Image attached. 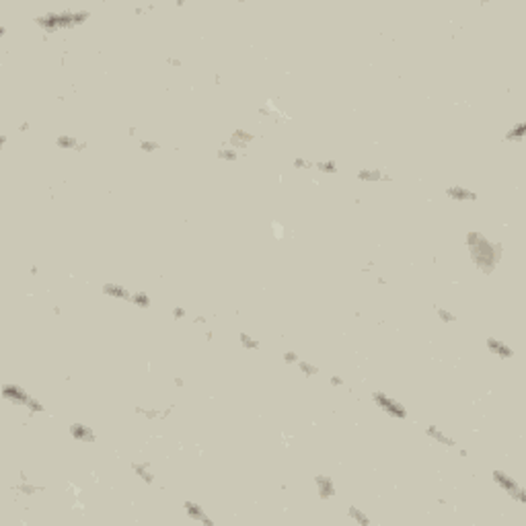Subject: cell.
<instances>
[{"mask_svg": "<svg viewBox=\"0 0 526 526\" xmlns=\"http://www.w3.org/2000/svg\"><path fill=\"white\" fill-rule=\"evenodd\" d=\"M132 469L136 471V475H138V477H140L144 483H155V473L150 471L148 461H146V463H134Z\"/></svg>", "mask_w": 526, "mask_h": 526, "instance_id": "obj_15", "label": "cell"}, {"mask_svg": "<svg viewBox=\"0 0 526 526\" xmlns=\"http://www.w3.org/2000/svg\"><path fill=\"white\" fill-rule=\"evenodd\" d=\"M87 16H89L87 10H60V12H49L45 16H39L35 23L43 27L45 31H58L64 27H76L87 21Z\"/></svg>", "mask_w": 526, "mask_h": 526, "instance_id": "obj_2", "label": "cell"}, {"mask_svg": "<svg viewBox=\"0 0 526 526\" xmlns=\"http://www.w3.org/2000/svg\"><path fill=\"white\" fill-rule=\"evenodd\" d=\"M487 350L494 353V355H498L500 360H510L512 355H514V351H512V348L510 346H506L502 339H496V337H487Z\"/></svg>", "mask_w": 526, "mask_h": 526, "instance_id": "obj_7", "label": "cell"}, {"mask_svg": "<svg viewBox=\"0 0 526 526\" xmlns=\"http://www.w3.org/2000/svg\"><path fill=\"white\" fill-rule=\"evenodd\" d=\"M70 436L74 440H78V442H95V432L89 428V426H84V423H72L70 426Z\"/></svg>", "mask_w": 526, "mask_h": 526, "instance_id": "obj_9", "label": "cell"}, {"mask_svg": "<svg viewBox=\"0 0 526 526\" xmlns=\"http://www.w3.org/2000/svg\"><path fill=\"white\" fill-rule=\"evenodd\" d=\"M2 397H4L6 401L14 403V405H19V407H27V403H29V399H31L33 395H29L23 386L14 384V382H4V384H2Z\"/></svg>", "mask_w": 526, "mask_h": 526, "instance_id": "obj_5", "label": "cell"}, {"mask_svg": "<svg viewBox=\"0 0 526 526\" xmlns=\"http://www.w3.org/2000/svg\"><path fill=\"white\" fill-rule=\"evenodd\" d=\"M282 358H284V362H288V364H298V353H296V351H284V353H282Z\"/></svg>", "mask_w": 526, "mask_h": 526, "instance_id": "obj_26", "label": "cell"}, {"mask_svg": "<svg viewBox=\"0 0 526 526\" xmlns=\"http://www.w3.org/2000/svg\"><path fill=\"white\" fill-rule=\"evenodd\" d=\"M253 138H255L253 134H249V132H245V130H236V132H232V136H230V146H234V148H243V146H247L249 142H253Z\"/></svg>", "mask_w": 526, "mask_h": 526, "instance_id": "obj_14", "label": "cell"}, {"mask_svg": "<svg viewBox=\"0 0 526 526\" xmlns=\"http://www.w3.org/2000/svg\"><path fill=\"white\" fill-rule=\"evenodd\" d=\"M372 401H374V405L378 407V409H382L386 415H391L395 419H405L407 417V409H405V405H401L399 401H395L393 397H388L386 393H372Z\"/></svg>", "mask_w": 526, "mask_h": 526, "instance_id": "obj_4", "label": "cell"}, {"mask_svg": "<svg viewBox=\"0 0 526 526\" xmlns=\"http://www.w3.org/2000/svg\"><path fill=\"white\" fill-rule=\"evenodd\" d=\"M348 516L355 522V524H364V526H368L370 524V518L362 512V510H358V508L355 506H350V510H348Z\"/></svg>", "mask_w": 526, "mask_h": 526, "instance_id": "obj_18", "label": "cell"}, {"mask_svg": "<svg viewBox=\"0 0 526 526\" xmlns=\"http://www.w3.org/2000/svg\"><path fill=\"white\" fill-rule=\"evenodd\" d=\"M206 339H208V342H212V339H214V333H212V331H206Z\"/></svg>", "mask_w": 526, "mask_h": 526, "instance_id": "obj_31", "label": "cell"}, {"mask_svg": "<svg viewBox=\"0 0 526 526\" xmlns=\"http://www.w3.org/2000/svg\"><path fill=\"white\" fill-rule=\"evenodd\" d=\"M329 384H331V386H342V384H346V380H344L342 376H331V378H329Z\"/></svg>", "mask_w": 526, "mask_h": 526, "instance_id": "obj_28", "label": "cell"}, {"mask_svg": "<svg viewBox=\"0 0 526 526\" xmlns=\"http://www.w3.org/2000/svg\"><path fill=\"white\" fill-rule=\"evenodd\" d=\"M315 167L319 169L321 173H331V175L337 173V163L335 161H319V163H315Z\"/></svg>", "mask_w": 526, "mask_h": 526, "instance_id": "obj_22", "label": "cell"}, {"mask_svg": "<svg viewBox=\"0 0 526 526\" xmlns=\"http://www.w3.org/2000/svg\"><path fill=\"white\" fill-rule=\"evenodd\" d=\"M185 317V309L183 307H175L173 309V319H183Z\"/></svg>", "mask_w": 526, "mask_h": 526, "instance_id": "obj_29", "label": "cell"}, {"mask_svg": "<svg viewBox=\"0 0 526 526\" xmlns=\"http://www.w3.org/2000/svg\"><path fill=\"white\" fill-rule=\"evenodd\" d=\"M524 134H526V124L524 122H516L510 128V132L506 134V140H510V142H522Z\"/></svg>", "mask_w": 526, "mask_h": 526, "instance_id": "obj_17", "label": "cell"}, {"mask_svg": "<svg viewBox=\"0 0 526 526\" xmlns=\"http://www.w3.org/2000/svg\"><path fill=\"white\" fill-rule=\"evenodd\" d=\"M193 323H195V325H197V323H199V325H206V323H208V319L203 317V315H197V317L193 319Z\"/></svg>", "mask_w": 526, "mask_h": 526, "instance_id": "obj_30", "label": "cell"}, {"mask_svg": "<svg viewBox=\"0 0 526 526\" xmlns=\"http://www.w3.org/2000/svg\"><path fill=\"white\" fill-rule=\"evenodd\" d=\"M132 304L138 309H148L150 307V298L146 292H134L132 294Z\"/></svg>", "mask_w": 526, "mask_h": 526, "instance_id": "obj_20", "label": "cell"}, {"mask_svg": "<svg viewBox=\"0 0 526 526\" xmlns=\"http://www.w3.org/2000/svg\"><path fill=\"white\" fill-rule=\"evenodd\" d=\"M426 436L434 438L436 442L444 444V446H448V448H454V446H456V440H454V438H450V436H446V434H444L442 430H440L438 426H428V428H426Z\"/></svg>", "mask_w": 526, "mask_h": 526, "instance_id": "obj_12", "label": "cell"}, {"mask_svg": "<svg viewBox=\"0 0 526 526\" xmlns=\"http://www.w3.org/2000/svg\"><path fill=\"white\" fill-rule=\"evenodd\" d=\"M358 179L362 181H391V175H386L384 171H380V169H360L358 171Z\"/></svg>", "mask_w": 526, "mask_h": 526, "instance_id": "obj_13", "label": "cell"}, {"mask_svg": "<svg viewBox=\"0 0 526 526\" xmlns=\"http://www.w3.org/2000/svg\"><path fill=\"white\" fill-rule=\"evenodd\" d=\"M218 159H224V161H239V152H236L234 146H224L218 150Z\"/></svg>", "mask_w": 526, "mask_h": 526, "instance_id": "obj_21", "label": "cell"}, {"mask_svg": "<svg viewBox=\"0 0 526 526\" xmlns=\"http://www.w3.org/2000/svg\"><path fill=\"white\" fill-rule=\"evenodd\" d=\"M140 148H142L144 152H155V150L159 148V142H155V140H142V142H140Z\"/></svg>", "mask_w": 526, "mask_h": 526, "instance_id": "obj_25", "label": "cell"}, {"mask_svg": "<svg viewBox=\"0 0 526 526\" xmlns=\"http://www.w3.org/2000/svg\"><path fill=\"white\" fill-rule=\"evenodd\" d=\"M239 339H241V346H243V348H247V350H259V348H261V342H259V339L251 337V335H249V333H245V331H241V333H239Z\"/></svg>", "mask_w": 526, "mask_h": 526, "instance_id": "obj_19", "label": "cell"}, {"mask_svg": "<svg viewBox=\"0 0 526 526\" xmlns=\"http://www.w3.org/2000/svg\"><path fill=\"white\" fill-rule=\"evenodd\" d=\"M446 195L452 197L454 201H475V199H477V193H475L473 189L463 187V185H452V187H448Z\"/></svg>", "mask_w": 526, "mask_h": 526, "instance_id": "obj_8", "label": "cell"}, {"mask_svg": "<svg viewBox=\"0 0 526 526\" xmlns=\"http://www.w3.org/2000/svg\"><path fill=\"white\" fill-rule=\"evenodd\" d=\"M317 481V491H319V496L323 498V500H329L335 496V483L331 477H325V475H319V477L315 479Z\"/></svg>", "mask_w": 526, "mask_h": 526, "instance_id": "obj_10", "label": "cell"}, {"mask_svg": "<svg viewBox=\"0 0 526 526\" xmlns=\"http://www.w3.org/2000/svg\"><path fill=\"white\" fill-rule=\"evenodd\" d=\"M436 313H438V319L444 321V323H454V321H456V315H452L450 311H446L442 307H436Z\"/></svg>", "mask_w": 526, "mask_h": 526, "instance_id": "obj_24", "label": "cell"}, {"mask_svg": "<svg viewBox=\"0 0 526 526\" xmlns=\"http://www.w3.org/2000/svg\"><path fill=\"white\" fill-rule=\"evenodd\" d=\"M103 292H105L107 296H115V298L128 300V302H132V294H134V292L128 290L126 286H122V284H113V282H109V284L103 286Z\"/></svg>", "mask_w": 526, "mask_h": 526, "instance_id": "obj_11", "label": "cell"}, {"mask_svg": "<svg viewBox=\"0 0 526 526\" xmlns=\"http://www.w3.org/2000/svg\"><path fill=\"white\" fill-rule=\"evenodd\" d=\"M56 144H58L60 148H74V150H82V148H84V142L76 140L74 136H64V134L56 138Z\"/></svg>", "mask_w": 526, "mask_h": 526, "instance_id": "obj_16", "label": "cell"}, {"mask_svg": "<svg viewBox=\"0 0 526 526\" xmlns=\"http://www.w3.org/2000/svg\"><path fill=\"white\" fill-rule=\"evenodd\" d=\"M298 370L302 372L304 376H309V378L315 376V374H319V368H317L313 362H300V360H298Z\"/></svg>", "mask_w": 526, "mask_h": 526, "instance_id": "obj_23", "label": "cell"}, {"mask_svg": "<svg viewBox=\"0 0 526 526\" xmlns=\"http://www.w3.org/2000/svg\"><path fill=\"white\" fill-rule=\"evenodd\" d=\"M294 167H296V169H313L315 163H313V161H307V159H296V161H294Z\"/></svg>", "mask_w": 526, "mask_h": 526, "instance_id": "obj_27", "label": "cell"}, {"mask_svg": "<svg viewBox=\"0 0 526 526\" xmlns=\"http://www.w3.org/2000/svg\"><path fill=\"white\" fill-rule=\"evenodd\" d=\"M494 481H496V483H498V485L506 491V494L512 498V500H516L520 506L526 504V494H524V489H522V485H520L514 477H510V475L504 473V471H494Z\"/></svg>", "mask_w": 526, "mask_h": 526, "instance_id": "obj_3", "label": "cell"}, {"mask_svg": "<svg viewBox=\"0 0 526 526\" xmlns=\"http://www.w3.org/2000/svg\"><path fill=\"white\" fill-rule=\"evenodd\" d=\"M467 245L471 249V255H473L475 263H477L483 271H491L496 267V263L500 259V249L496 245H491L481 232H477V230L469 232Z\"/></svg>", "mask_w": 526, "mask_h": 526, "instance_id": "obj_1", "label": "cell"}, {"mask_svg": "<svg viewBox=\"0 0 526 526\" xmlns=\"http://www.w3.org/2000/svg\"><path fill=\"white\" fill-rule=\"evenodd\" d=\"M183 510H185V514H187L193 522H199V524H206V526H212L214 524V520L206 514V510H203V508L197 504V502H191V500H185L183 502Z\"/></svg>", "mask_w": 526, "mask_h": 526, "instance_id": "obj_6", "label": "cell"}]
</instances>
